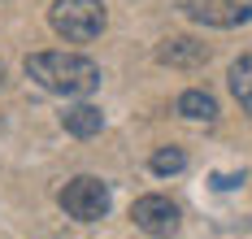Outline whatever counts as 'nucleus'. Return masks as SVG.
<instances>
[{
    "mask_svg": "<svg viewBox=\"0 0 252 239\" xmlns=\"http://www.w3.org/2000/svg\"><path fill=\"white\" fill-rule=\"evenodd\" d=\"M113 205V196H109V183L100 179H92V174H78L70 183L61 187V209L70 213L74 222H100L104 213Z\"/></svg>",
    "mask_w": 252,
    "mask_h": 239,
    "instance_id": "3",
    "label": "nucleus"
},
{
    "mask_svg": "<svg viewBox=\"0 0 252 239\" xmlns=\"http://www.w3.org/2000/svg\"><path fill=\"white\" fill-rule=\"evenodd\" d=\"M187 18L213 30H230L252 18V0H187Z\"/></svg>",
    "mask_w": 252,
    "mask_h": 239,
    "instance_id": "4",
    "label": "nucleus"
},
{
    "mask_svg": "<svg viewBox=\"0 0 252 239\" xmlns=\"http://www.w3.org/2000/svg\"><path fill=\"white\" fill-rule=\"evenodd\" d=\"M230 96L239 100V109L252 118V57H239L230 65Z\"/></svg>",
    "mask_w": 252,
    "mask_h": 239,
    "instance_id": "9",
    "label": "nucleus"
},
{
    "mask_svg": "<svg viewBox=\"0 0 252 239\" xmlns=\"http://www.w3.org/2000/svg\"><path fill=\"white\" fill-rule=\"evenodd\" d=\"M52 30L65 39V44H92L96 35L104 30V4L100 0H57L48 9Z\"/></svg>",
    "mask_w": 252,
    "mask_h": 239,
    "instance_id": "2",
    "label": "nucleus"
},
{
    "mask_svg": "<svg viewBox=\"0 0 252 239\" xmlns=\"http://www.w3.org/2000/svg\"><path fill=\"white\" fill-rule=\"evenodd\" d=\"M178 113L187 122H218V100L209 91H200V87H191V91L178 96Z\"/></svg>",
    "mask_w": 252,
    "mask_h": 239,
    "instance_id": "8",
    "label": "nucleus"
},
{
    "mask_svg": "<svg viewBox=\"0 0 252 239\" xmlns=\"http://www.w3.org/2000/svg\"><path fill=\"white\" fill-rule=\"evenodd\" d=\"M26 74L52 96H87L100 87V65L78 53H35L26 57Z\"/></svg>",
    "mask_w": 252,
    "mask_h": 239,
    "instance_id": "1",
    "label": "nucleus"
},
{
    "mask_svg": "<svg viewBox=\"0 0 252 239\" xmlns=\"http://www.w3.org/2000/svg\"><path fill=\"white\" fill-rule=\"evenodd\" d=\"M61 122H65V131H70V135L92 139V135H100L104 113H100L96 105H74V109H65V113H61Z\"/></svg>",
    "mask_w": 252,
    "mask_h": 239,
    "instance_id": "7",
    "label": "nucleus"
},
{
    "mask_svg": "<svg viewBox=\"0 0 252 239\" xmlns=\"http://www.w3.org/2000/svg\"><path fill=\"white\" fill-rule=\"evenodd\" d=\"M130 217H135V226L139 231H148V235L165 239L178 231V205L170 196H139L135 205H130Z\"/></svg>",
    "mask_w": 252,
    "mask_h": 239,
    "instance_id": "5",
    "label": "nucleus"
},
{
    "mask_svg": "<svg viewBox=\"0 0 252 239\" xmlns=\"http://www.w3.org/2000/svg\"><path fill=\"white\" fill-rule=\"evenodd\" d=\"M157 61L161 65H174V70H196V65L209 61V48H204L200 39H191V35H170V39L157 44Z\"/></svg>",
    "mask_w": 252,
    "mask_h": 239,
    "instance_id": "6",
    "label": "nucleus"
},
{
    "mask_svg": "<svg viewBox=\"0 0 252 239\" xmlns=\"http://www.w3.org/2000/svg\"><path fill=\"white\" fill-rule=\"evenodd\" d=\"M148 165H152V174H178V170L187 165V152H183V148H157Z\"/></svg>",
    "mask_w": 252,
    "mask_h": 239,
    "instance_id": "10",
    "label": "nucleus"
},
{
    "mask_svg": "<svg viewBox=\"0 0 252 239\" xmlns=\"http://www.w3.org/2000/svg\"><path fill=\"white\" fill-rule=\"evenodd\" d=\"M0 83H4V74H0Z\"/></svg>",
    "mask_w": 252,
    "mask_h": 239,
    "instance_id": "11",
    "label": "nucleus"
}]
</instances>
